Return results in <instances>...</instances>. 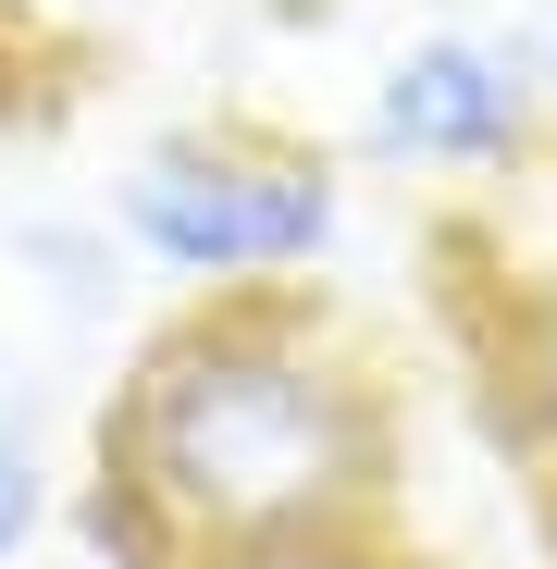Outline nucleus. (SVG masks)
<instances>
[{"label": "nucleus", "mask_w": 557, "mask_h": 569, "mask_svg": "<svg viewBox=\"0 0 557 569\" xmlns=\"http://www.w3.org/2000/svg\"><path fill=\"white\" fill-rule=\"evenodd\" d=\"M409 496V397L322 284L173 298L100 397L74 532L112 569H371Z\"/></svg>", "instance_id": "nucleus-1"}, {"label": "nucleus", "mask_w": 557, "mask_h": 569, "mask_svg": "<svg viewBox=\"0 0 557 569\" xmlns=\"http://www.w3.org/2000/svg\"><path fill=\"white\" fill-rule=\"evenodd\" d=\"M112 236L173 298H272L335 284L359 248V161L272 124H161L100 186Z\"/></svg>", "instance_id": "nucleus-2"}, {"label": "nucleus", "mask_w": 557, "mask_h": 569, "mask_svg": "<svg viewBox=\"0 0 557 569\" xmlns=\"http://www.w3.org/2000/svg\"><path fill=\"white\" fill-rule=\"evenodd\" d=\"M359 173H397V186H458V199H508L557 161V100H545V62L520 26L484 13H434L409 26L359 87Z\"/></svg>", "instance_id": "nucleus-3"}, {"label": "nucleus", "mask_w": 557, "mask_h": 569, "mask_svg": "<svg viewBox=\"0 0 557 569\" xmlns=\"http://www.w3.org/2000/svg\"><path fill=\"white\" fill-rule=\"evenodd\" d=\"M496 236V272H484V409L520 458V483L557 508V248H508Z\"/></svg>", "instance_id": "nucleus-4"}, {"label": "nucleus", "mask_w": 557, "mask_h": 569, "mask_svg": "<svg viewBox=\"0 0 557 569\" xmlns=\"http://www.w3.org/2000/svg\"><path fill=\"white\" fill-rule=\"evenodd\" d=\"M50 520V458H38V397H26V359L0 347V557H26Z\"/></svg>", "instance_id": "nucleus-5"}]
</instances>
